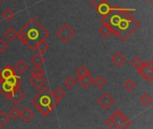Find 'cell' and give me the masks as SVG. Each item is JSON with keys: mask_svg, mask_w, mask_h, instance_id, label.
<instances>
[{"mask_svg": "<svg viewBox=\"0 0 153 129\" xmlns=\"http://www.w3.org/2000/svg\"><path fill=\"white\" fill-rule=\"evenodd\" d=\"M98 103L103 110H108L115 103V100L108 92H105L98 99Z\"/></svg>", "mask_w": 153, "mask_h": 129, "instance_id": "obj_7", "label": "cell"}, {"mask_svg": "<svg viewBox=\"0 0 153 129\" xmlns=\"http://www.w3.org/2000/svg\"><path fill=\"white\" fill-rule=\"evenodd\" d=\"M135 84L131 80V79H128V80H126L125 83H124V88L127 91V92H132V91H134V88H135Z\"/></svg>", "mask_w": 153, "mask_h": 129, "instance_id": "obj_30", "label": "cell"}, {"mask_svg": "<svg viewBox=\"0 0 153 129\" xmlns=\"http://www.w3.org/2000/svg\"><path fill=\"white\" fill-rule=\"evenodd\" d=\"M75 34V31L73 28H71L67 23L63 24L57 31H56V36L64 42L67 43Z\"/></svg>", "mask_w": 153, "mask_h": 129, "instance_id": "obj_5", "label": "cell"}, {"mask_svg": "<svg viewBox=\"0 0 153 129\" xmlns=\"http://www.w3.org/2000/svg\"><path fill=\"white\" fill-rule=\"evenodd\" d=\"M48 48H49V44L46 41V40H42L37 44L35 50H37L40 54H44L46 51H48Z\"/></svg>", "mask_w": 153, "mask_h": 129, "instance_id": "obj_18", "label": "cell"}, {"mask_svg": "<svg viewBox=\"0 0 153 129\" xmlns=\"http://www.w3.org/2000/svg\"><path fill=\"white\" fill-rule=\"evenodd\" d=\"M4 37H5V39H6L7 40L13 41V40L17 37V32L15 31V30H14L13 28L10 27V28H8V29L4 31Z\"/></svg>", "mask_w": 153, "mask_h": 129, "instance_id": "obj_22", "label": "cell"}, {"mask_svg": "<svg viewBox=\"0 0 153 129\" xmlns=\"http://www.w3.org/2000/svg\"><path fill=\"white\" fill-rule=\"evenodd\" d=\"M29 82L36 89H40L46 84L47 79H46V77L44 75H41V76H31L30 78Z\"/></svg>", "mask_w": 153, "mask_h": 129, "instance_id": "obj_10", "label": "cell"}, {"mask_svg": "<svg viewBox=\"0 0 153 129\" xmlns=\"http://www.w3.org/2000/svg\"><path fill=\"white\" fill-rule=\"evenodd\" d=\"M131 65H132L134 68L139 69V68L143 65V61L139 57H134V58L132 59Z\"/></svg>", "mask_w": 153, "mask_h": 129, "instance_id": "obj_31", "label": "cell"}, {"mask_svg": "<svg viewBox=\"0 0 153 129\" xmlns=\"http://www.w3.org/2000/svg\"><path fill=\"white\" fill-rule=\"evenodd\" d=\"M1 76L4 80H6L8 79L9 77L13 76V75H16V72L14 70V68H13L11 66H6L5 67L3 68V70L1 71Z\"/></svg>", "mask_w": 153, "mask_h": 129, "instance_id": "obj_14", "label": "cell"}, {"mask_svg": "<svg viewBox=\"0 0 153 129\" xmlns=\"http://www.w3.org/2000/svg\"><path fill=\"white\" fill-rule=\"evenodd\" d=\"M20 118H21L22 120L24 121L25 123H29V122L34 118V113H33V111H31V110H30V108L25 107L22 110H21Z\"/></svg>", "mask_w": 153, "mask_h": 129, "instance_id": "obj_12", "label": "cell"}, {"mask_svg": "<svg viewBox=\"0 0 153 129\" xmlns=\"http://www.w3.org/2000/svg\"><path fill=\"white\" fill-rule=\"evenodd\" d=\"M6 81L13 87L17 86V87H21V83H22V78L19 77L17 75H13L11 77H9L8 79H6Z\"/></svg>", "mask_w": 153, "mask_h": 129, "instance_id": "obj_23", "label": "cell"}, {"mask_svg": "<svg viewBox=\"0 0 153 129\" xmlns=\"http://www.w3.org/2000/svg\"><path fill=\"white\" fill-rule=\"evenodd\" d=\"M95 7H96L97 12H98L101 16L105 15V14L109 11V9H110V5L108 4V2L102 3V4H99V5H97V6H95Z\"/></svg>", "mask_w": 153, "mask_h": 129, "instance_id": "obj_19", "label": "cell"}, {"mask_svg": "<svg viewBox=\"0 0 153 129\" xmlns=\"http://www.w3.org/2000/svg\"><path fill=\"white\" fill-rule=\"evenodd\" d=\"M111 62L117 67H121L126 62V58L121 52H117L111 58Z\"/></svg>", "mask_w": 153, "mask_h": 129, "instance_id": "obj_11", "label": "cell"}, {"mask_svg": "<svg viewBox=\"0 0 153 129\" xmlns=\"http://www.w3.org/2000/svg\"><path fill=\"white\" fill-rule=\"evenodd\" d=\"M45 61H46V59H45V57L42 56V54H40V53H37V54H35L31 58H30V63L31 64H33L35 66H41L44 63H45Z\"/></svg>", "mask_w": 153, "mask_h": 129, "instance_id": "obj_15", "label": "cell"}, {"mask_svg": "<svg viewBox=\"0 0 153 129\" xmlns=\"http://www.w3.org/2000/svg\"><path fill=\"white\" fill-rule=\"evenodd\" d=\"M66 92L62 88V87H58L53 93H52V98H53V101H54V103L55 105L56 106L58 104V102L65 96Z\"/></svg>", "mask_w": 153, "mask_h": 129, "instance_id": "obj_13", "label": "cell"}, {"mask_svg": "<svg viewBox=\"0 0 153 129\" xmlns=\"http://www.w3.org/2000/svg\"><path fill=\"white\" fill-rule=\"evenodd\" d=\"M20 113H21V110L17 108V107H13L10 111H9V116L10 118L13 119H16L20 117Z\"/></svg>", "mask_w": 153, "mask_h": 129, "instance_id": "obj_32", "label": "cell"}, {"mask_svg": "<svg viewBox=\"0 0 153 129\" xmlns=\"http://www.w3.org/2000/svg\"><path fill=\"white\" fill-rule=\"evenodd\" d=\"M93 84H95V86L97 87V88H99V89H101L102 87H104L105 85H106V84H107V81H106V79L103 77V76H101V75H99L96 79H94V81H93Z\"/></svg>", "mask_w": 153, "mask_h": 129, "instance_id": "obj_26", "label": "cell"}, {"mask_svg": "<svg viewBox=\"0 0 153 129\" xmlns=\"http://www.w3.org/2000/svg\"><path fill=\"white\" fill-rule=\"evenodd\" d=\"M14 16H15V13H14L10 8H6V9L1 13V17H2L4 21H6V22H11V21L14 18Z\"/></svg>", "mask_w": 153, "mask_h": 129, "instance_id": "obj_21", "label": "cell"}, {"mask_svg": "<svg viewBox=\"0 0 153 129\" xmlns=\"http://www.w3.org/2000/svg\"><path fill=\"white\" fill-rule=\"evenodd\" d=\"M76 84V81L72 77V76H68L65 81H64V85L67 88V89H73Z\"/></svg>", "mask_w": 153, "mask_h": 129, "instance_id": "obj_28", "label": "cell"}, {"mask_svg": "<svg viewBox=\"0 0 153 129\" xmlns=\"http://www.w3.org/2000/svg\"><path fill=\"white\" fill-rule=\"evenodd\" d=\"M91 4H93L95 6L102 4V3H105V2H108V0H89Z\"/></svg>", "mask_w": 153, "mask_h": 129, "instance_id": "obj_34", "label": "cell"}, {"mask_svg": "<svg viewBox=\"0 0 153 129\" xmlns=\"http://www.w3.org/2000/svg\"><path fill=\"white\" fill-rule=\"evenodd\" d=\"M24 98H25L24 92L21 90L20 87L15 86V87H13V92H12L10 97L8 98V100H9L13 104L17 105V104H19Z\"/></svg>", "mask_w": 153, "mask_h": 129, "instance_id": "obj_8", "label": "cell"}, {"mask_svg": "<svg viewBox=\"0 0 153 129\" xmlns=\"http://www.w3.org/2000/svg\"><path fill=\"white\" fill-rule=\"evenodd\" d=\"M138 73L148 82L152 83L153 81V62L152 60H149L146 63H143V65L137 69Z\"/></svg>", "mask_w": 153, "mask_h": 129, "instance_id": "obj_6", "label": "cell"}, {"mask_svg": "<svg viewBox=\"0 0 153 129\" xmlns=\"http://www.w3.org/2000/svg\"><path fill=\"white\" fill-rule=\"evenodd\" d=\"M140 102L142 103L143 106L144 107H149L152 102V98L149 95V94H143L141 98H140Z\"/></svg>", "mask_w": 153, "mask_h": 129, "instance_id": "obj_27", "label": "cell"}, {"mask_svg": "<svg viewBox=\"0 0 153 129\" xmlns=\"http://www.w3.org/2000/svg\"><path fill=\"white\" fill-rule=\"evenodd\" d=\"M133 12L135 9L110 7L102 16L101 22L108 25L119 40L125 41L141 26V22L132 14Z\"/></svg>", "mask_w": 153, "mask_h": 129, "instance_id": "obj_1", "label": "cell"}, {"mask_svg": "<svg viewBox=\"0 0 153 129\" xmlns=\"http://www.w3.org/2000/svg\"><path fill=\"white\" fill-rule=\"evenodd\" d=\"M30 75L31 76H41V75H45V71L41 68V66H35V68L31 70Z\"/></svg>", "mask_w": 153, "mask_h": 129, "instance_id": "obj_29", "label": "cell"}, {"mask_svg": "<svg viewBox=\"0 0 153 129\" xmlns=\"http://www.w3.org/2000/svg\"><path fill=\"white\" fill-rule=\"evenodd\" d=\"M75 75H76V76L78 77V79H80V78L84 77V76L90 75H91V72L89 71V69H88L85 66H80V67L75 71Z\"/></svg>", "mask_w": 153, "mask_h": 129, "instance_id": "obj_20", "label": "cell"}, {"mask_svg": "<svg viewBox=\"0 0 153 129\" xmlns=\"http://www.w3.org/2000/svg\"><path fill=\"white\" fill-rule=\"evenodd\" d=\"M28 67H29V66L23 60H19L14 66V70H15V72L19 73L20 75H22L28 70Z\"/></svg>", "mask_w": 153, "mask_h": 129, "instance_id": "obj_17", "label": "cell"}, {"mask_svg": "<svg viewBox=\"0 0 153 129\" xmlns=\"http://www.w3.org/2000/svg\"><path fill=\"white\" fill-rule=\"evenodd\" d=\"M145 1H147V2H149V3H151V2H152V0H145Z\"/></svg>", "mask_w": 153, "mask_h": 129, "instance_id": "obj_36", "label": "cell"}, {"mask_svg": "<svg viewBox=\"0 0 153 129\" xmlns=\"http://www.w3.org/2000/svg\"><path fill=\"white\" fill-rule=\"evenodd\" d=\"M8 48V44L4 40H0V53H4Z\"/></svg>", "mask_w": 153, "mask_h": 129, "instance_id": "obj_33", "label": "cell"}, {"mask_svg": "<svg viewBox=\"0 0 153 129\" xmlns=\"http://www.w3.org/2000/svg\"><path fill=\"white\" fill-rule=\"evenodd\" d=\"M17 37L31 50H35L40 40L49 37V32L35 18H31L17 32Z\"/></svg>", "mask_w": 153, "mask_h": 129, "instance_id": "obj_2", "label": "cell"}, {"mask_svg": "<svg viewBox=\"0 0 153 129\" xmlns=\"http://www.w3.org/2000/svg\"><path fill=\"white\" fill-rule=\"evenodd\" d=\"M13 86H12L6 80H3L0 83V93L4 95L6 99H8L13 92Z\"/></svg>", "mask_w": 153, "mask_h": 129, "instance_id": "obj_9", "label": "cell"}, {"mask_svg": "<svg viewBox=\"0 0 153 129\" xmlns=\"http://www.w3.org/2000/svg\"><path fill=\"white\" fill-rule=\"evenodd\" d=\"M131 119L127 118L120 110H117L106 121L105 124L109 128H127L131 125Z\"/></svg>", "mask_w": 153, "mask_h": 129, "instance_id": "obj_4", "label": "cell"}, {"mask_svg": "<svg viewBox=\"0 0 153 129\" xmlns=\"http://www.w3.org/2000/svg\"><path fill=\"white\" fill-rule=\"evenodd\" d=\"M3 1H4V0H0V2H3Z\"/></svg>", "mask_w": 153, "mask_h": 129, "instance_id": "obj_37", "label": "cell"}, {"mask_svg": "<svg viewBox=\"0 0 153 129\" xmlns=\"http://www.w3.org/2000/svg\"><path fill=\"white\" fill-rule=\"evenodd\" d=\"M3 80H4V79L2 78V76H1V74H0V83H1V82H2Z\"/></svg>", "mask_w": 153, "mask_h": 129, "instance_id": "obj_35", "label": "cell"}, {"mask_svg": "<svg viewBox=\"0 0 153 129\" xmlns=\"http://www.w3.org/2000/svg\"><path fill=\"white\" fill-rule=\"evenodd\" d=\"M99 32H100V34L103 38H105V39L108 38V37L110 36V34L112 33L110 28H109L108 25H106V24H103V25L100 28Z\"/></svg>", "mask_w": 153, "mask_h": 129, "instance_id": "obj_24", "label": "cell"}, {"mask_svg": "<svg viewBox=\"0 0 153 129\" xmlns=\"http://www.w3.org/2000/svg\"><path fill=\"white\" fill-rule=\"evenodd\" d=\"M10 121V116L5 111H0V127H5Z\"/></svg>", "mask_w": 153, "mask_h": 129, "instance_id": "obj_25", "label": "cell"}, {"mask_svg": "<svg viewBox=\"0 0 153 129\" xmlns=\"http://www.w3.org/2000/svg\"><path fill=\"white\" fill-rule=\"evenodd\" d=\"M30 102L43 116H48L56 107L52 98V92L48 87H43L30 100Z\"/></svg>", "mask_w": 153, "mask_h": 129, "instance_id": "obj_3", "label": "cell"}, {"mask_svg": "<svg viewBox=\"0 0 153 129\" xmlns=\"http://www.w3.org/2000/svg\"><path fill=\"white\" fill-rule=\"evenodd\" d=\"M93 81H94V78L90 75H87V76H84L82 78H80L78 79V83L82 85V87H83L84 89H87L89 88L92 84H93Z\"/></svg>", "mask_w": 153, "mask_h": 129, "instance_id": "obj_16", "label": "cell"}]
</instances>
